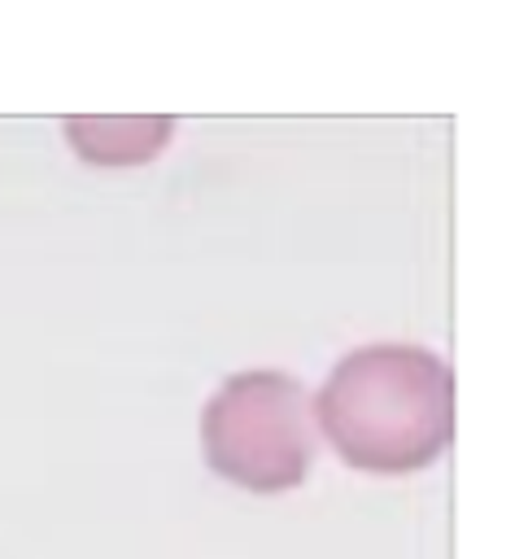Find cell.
<instances>
[{
	"mask_svg": "<svg viewBox=\"0 0 515 559\" xmlns=\"http://www.w3.org/2000/svg\"><path fill=\"white\" fill-rule=\"evenodd\" d=\"M201 454L249 493L297 489L314 459L306 384L271 367L227 376L201 411Z\"/></svg>",
	"mask_w": 515,
	"mask_h": 559,
	"instance_id": "2",
	"label": "cell"
},
{
	"mask_svg": "<svg viewBox=\"0 0 515 559\" xmlns=\"http://www.w3.org/2000/svg\"><path fill=\"white\" fill-rule=\"evenodd\" d=\"M310 411L340 463L375 476L419 472L454 441V371L423 345H362L332 367Z\"/></svg>",
	"mask_w": 515,
	"mask_h": 559,
	"instance_id": "1",
	"label": "cell"
}]
</instances>
